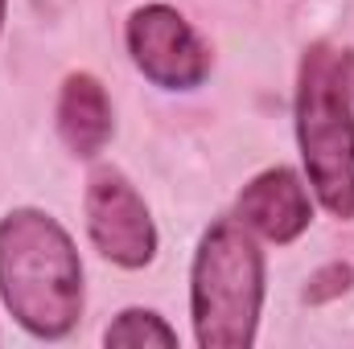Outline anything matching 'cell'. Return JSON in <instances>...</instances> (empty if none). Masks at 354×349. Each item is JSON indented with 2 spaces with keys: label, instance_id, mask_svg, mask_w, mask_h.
I'll use <instances>...</instances> for the list:
<instances>
[{
  "label": "cell",
  "instance_id": "cell-7",
  "mask_svg": "<svg viewBox=\"0 0 354 349\" xmlns=\"http://www.w3.org/2000/svg\"><path fill=\"white\" fill-rule=\"evenodd\" d=\"M111 99L103 83L79 70V74H66L62 83V94H58V136L62 144L75 152V157H99L103 144L111 140Z\"/></svg>",
  "mask_w": 354,
  "mask_h": 349
},
{
  "label": "cell",
  "instance_id": "cell-10",
  "mask_svg": "<svg viewBox=\"0 0 354 349\" xmlns=\"http://www.w3.org/2000/svg\"><path fill=\"white\" fill-rule=\"evenodd\" d=\"M4 8H8V0H0V29H4Z\"/></svg>",
  "mask_w": 354,
  "mask_h": 349
},
{
  "label": "cell",
  "instance_id": "cell-2",
  "mask_svg": "<svg viewBox=\"0 0 354 349\" xmlns=\"http://www.w3.org/2000/svg\"><path fill=\"white\" fill-rule=\"evenodd\" d=\"M297 144L317 201L354 218V54L330 41L305 50L297 70Z\"/></svg>",
  "mask_w": 354,
  "mask_h": 349
},
{
  "label": "cell",
  "instance_id": "cell-6",
  "mask_svg": "<svg viewBox=\"0 0 354 349\" xmlns=\"http://www.w3.org/2000/svg\"><path fill=\"white\" fill-rule=\"evenodd\" d=\"M235 218L252 235L284 247V243H297L309 230L313 201H309V189H305L301 177L292 169H284V165H276V169H264L260 177H252L243 185V193L235 201Z\"/></svg>",
  "mask_w": 354,
  "mask_h": 349
},
{
  "label": "cell",
  "instance_id": "cell-5",
  "mask_svg": "<svg viewBox=\"0 0 354 349\" xmlns=\"http://www.w3.org/2000/svg\"><path fill=\"white\" fill-rule=\"evenodd\" d=\"M87 235L95 251L115 267H149L157 255V226L149 218L145 197L120 169H95L87 181Z\"/></svg>",
  "mask_w": 354,
  "mask_h": 349
},
{
  "label": "cell",
  "instance_id": "cell-1",
  "mask_svg": "<svg viewBox=\"0 0 354 349\" xmlns=\"http://www.w3.org/2000/svg\"><path fill=\"white\" fill-rule=\"evenodd\" d=\"M0 296L12 321L41 337H66L83 317V263L46 210L21 206L0 218Z\"/></svg>",
  "mask_w": 354,
  "mask_h": 349
},
{
  "label": "cell",
  "instance_id": "cell-9",
  "mask_svg": "<svg viewBox=\"0 0 354 349\" xmlns=\"http://www.w3.org/2000/svg\"><path fill=\"white\" fill-rule=\"evenodd\" d=\"M351 283H354L351 263H326V267H317V271L309 275V283H305V304H330V300H338L342 292H351Z\"/></svg>",
  "mask_w": 354,
  "mask_h": 349
},
{
  "label": "cell",
  "instance_id": "cell-3",
  "mask_svg": "<svg viewBox=\"0 0 354 349\" xmlns=\"http://www.w3.org/2000/svg\"><path fill=\"white\" fill-rule=\"evenodd\" d=\"M264 304V251L239 218L214 222L189 271L194 341L202 349H248Z\"/></svg>",
  "mask_w": 354,
  "mask_h": 349
},
{
  "label": "cell",
  "instance_id": "cell-8",
  "mask_svg": "<svg viewBox=\"0 0 354 349\" xmlns=\"http://www.w3.org/2000/svg\"><path fill=\"white\" fill-rule=\"evenodd\" d=\"M103 341H107V346H165V349H174L177 333L157 317V312H149V308H124V312L107 325Z\"/></svg>",
  "mask_w": 354,
  "mask_h": 349
},
{
  "label": "cell",
  "instance_id": "cell-4",
  "mask_svg": "<svg viewBox=\"0 0 354 349\" xmlns=\"http://www.w3.org/2000/svg\"><path fill=\"white\" fill-rule=\"evenodd\" d=\"M128 54L136 70L161 90H194L210 74V50L169 4H140L128 17Z\"/></svg>",
  "mask_w": 354,
  "mask_h": 349
}]
</instances>
